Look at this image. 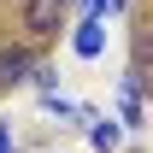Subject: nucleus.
Listing matches in <instances>:
<instances>
[{
	"mask_svg": "<svg viewBox=\"0 0 153 153\" xmlns=\"http://www.w3.org/2000/svg\"><path fill=\"white\" fill-rule=\"evenodd\" d=\"M65 24V0H24V30L30 36H59Z\"/></svg>",
	"mask_w": 153,
	"mask_h": 153,
	"instance_id": "f257e3e1",
	"label": "nucleus"
},
{
	"mask_svg": "<svg viewBox=\"0 0 153 153\" xmlns=\"http://www.w3.org/2000/svg\"><path fill=\"white\" fill-rule=\"evenodd\" d=\"M36 76V59L24 53V47H0V88H18Z\"/></svg>",
	"mask_w": 153,
	"mask_h": 153,
	"instance_id": "f03ea898",
	"label": "nucleus"
},
{
	"mask_svg": "<svg viewBox=\"0 0 153 153\" xmlns=\"http://www.w3.org/2000/svg\"><path fill=\"white\" fill-rule=\"evenodd\" d=\"M71 47L82 59H100V47H106V36H100V12H88V18L76 24V36H71Z\"/></svg>",
	"mask_w": 153,
	"mask_h": 153,
	"instance_id": "7ed1b4c3",
	"label": "nucleus"
},
{
	"mask_svg": "<svg viewBox=\"0 0 153 153\" xmlns=\"http://www.w3.org/2000/svg\"><path fill=\"white\" fill-rule=\"evenodd\" d=\"M88 141H94V153H118L124 124H112V118H88Z\"/></svg>",
	"mask_w": 153,
	"mask_h": 153,
	"instance_id": "20e7f679",
	"label": "nucleus"
},
{
	"mask_svg": "<svg viewBox=\"0 0 153 153\" xmlns=\"http://www.w3.org/2000/svg\"><path fill=\"white\" fill-rule=\"evenodd\" d=\"M147 65H153V30H135V71L147 76Z\"/></svg>",
	"mask_w": 153,
	"mask_h": 153,
	"instance_id": "39448f33",
	"label": "nucleus"
},
{
	"mask_svg": "<svg viewBox=\"0 0 153 153\" xmlns=\"http://www.w3.org/2000/svg\"><path fill=\"white\" fill-rule=\"evenodd\" d=\"M0 153H18V147H12V141H6V130H0Z\"/></svg>",
	"mask_w": 153,
	"mask_h": 153,
	"instance_id": "423d86ee",
	"label": "nucleus"
}]
</instances>
